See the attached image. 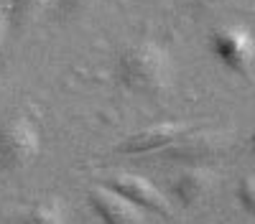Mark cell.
I'll return each mask as SVG.
<instances>
[{
	"instance_id": "1",
	"label": "cell",
	"mask_w": 255,
	"mask_h": 224,
	"mask_svg": "<svg viewBox=\"0 0 255 224\" xmlns=\"http://www.w3.org/2000/svg\"><path fill=\"white\" fill-rule=\"evenodd\" d=\"M115 79L128 92L158 97L171 89L176 79L174 59L166 46L153 38H140L128 44L115 59Z\"/></svg>"
},
{
	"instance_id": "2",
	"label": "cell",
	"mask_w": 255,
	"mask_h": 224,
	"mask_svg": "<svg viewBox=\"0 0 255 224\" xmlns=\"http://www.w3.org/2000/svg\"><path fill=\"white\" fill-rule=\"evenodd\" d=\"M41 150V135L36 125L23 117L13 115L0 120V171H20L36 160Z\"/></svg>"
},
{
	"instance_id": "3",
	"label": "cell",
	"mask_w": 255,
	"mask_h": 224,
	"mask_svg": "<svg viewBox=\"0 0 255 224\" xmlns=\"http://www.w3.org/2000/svg\"><path fill=\"white\" fill-rule=\"evenodd\" d=\"M209 49L215 59L232 74L248 76L255 67V38L245 26L227 23L215 28L209 36Z\"/></svg>"
},
{
	"instance_id": "4",
	"label": "cell",
	"mask_w": 255,
	"mask_h": 224,
	"mask_svg": "<svg viewBox=\"0 0 255 224\" xmlns=\"http://www.w3.org/2000/svg\"><path fill=\"white\" fill-rule=\"evenodd\" d=\"M105 186L115 189L118 194H123L128 201H133L143 212H153V214H161V217L171 214V201H168V196L138 173H115Z\"/></svg>"
},
{
	"instance_id": "5",
	"label": "cell",
	"mask_w": 255,
	"mask_h": 224,
	"mask_svg": "<svg viewBox=\"0 0 255 224\" xmlns=\"http://www.w3.org/2000/svg\"><path fill=\"white\" fill-rule=\"evenodd\" d=\"M87 201L102 224H145V212L105 183L90 191Z\"/></svg>"
},
{
	"instance_id": "6",
	"label": "cell",
	"mask_w": 255,
	"mask_h": 224,
	"mask_svg": "<svg viewBox=\"0 0 255 224\" xmlns=\"http://www.w3.org/2000/svg\"><path fill=\"white\" fill-rule=\"evenodd\" d=\"M189 133L186 122H156V125L145 128L135 135H130L125 143H120V153L125 155H140V153H153V150H166L174 146L179 138Z\"/></svg>"
},
{
	"instance_id": "7",
	"label": "cell",
	"mask_w": 255,
	"mask_h": 224,
	"mask_svg": "<svg viewBox=\"0 0 255 224\" xmlns=\"http://www.w3.org/2000/svg\"><path fill=\"white\" fill-rule=\"evenodd\" d=\"M215 186H217V173L209 166H191V168H184L171 181V194L181 207L189 209L204 201Z\"/></svg>"
},
{
	"instance_id": "8",
	"label": "cell",
	"mask_w": 255,
	"mask_h": 224,
	"mask_svg": "<svg viewBox=\"0 0 255 224\" xmlns=\"http://www.w3.org/2000/svg\"><path fill=\"white\" fill-rule=\"evenodd\" d=\"M227 148V135L225 133H199V135H184L179 138L174 146H168V155L194 163V166H202V163L212 155H217Z\"/></svg>"
},
{
	"instance_id": "9",
	"label": "cell",
	"mask_w": 255,
	"mask_h": 224,
	"mask_svg": "<svg viewBox=\"0 0 255 224\" xmlns=\"http://www.w3.org/2000/svg\"><path fill=\"white\" fill-rule=\"evenodd\" d=\"M13 224H69V217H67V207L64 201L51 196V199H38L23 212H18Z\"/></svg>"
},
{
	"instance_id": "10",
	"label": "cell",
	"mask_w": 255,
	"mask_h": 224,
	"mask_svg": "<svg viewBox=\"0 0 255 224\" xmlns=\"http://www.w3.org/2000/svg\"><path fill=\"white\" fill-rule=\"evenodd\" d=\"M49 3L51 0H10V5L5 8L10 28H15V31L28 28L31 23H36V20L44 15Z\"/></svg>"
},
{
	"instance_id": "11",
	"label": "cell",
	"mask_w": 255,
	"mask_h": 224,
	"mask_svg": "<svg viewBox=\"0 0 255 224\" xmlns=\"http://www.w3.org/2000/svg\"><path fill=\"white\" fill-rule=\"evenodd\" d=\"M235 196H238V204L243 207V212L250 214V217H255V176H245L238 183Z\"/></svg>"
},
{
	"instance_id": "12",
	"label": "cell",
	"mask_w": 255,
	"mask_h": 224,
	"mask_svg": "<svg viewBox=\"0 0 255 224\" xmlns=\"http://www.w3.org/2000/svg\"><path fill=\"white\" fill-rule=\"evenodd\" d=\"M102 0H59V13L64 18H77V15H84L95 10Z\"/></svg>"
},
{
	"instance_id": "13",
	"label": "cell",
	"mask_w": 255,
	"mask_h": 224,
	"mask_svg": "<svg viewBox=\"0 0 255 224\" xmlns=\"http://www.w3.org/2000/svg\"><path fill=\"white\" fill-rule=\"evenodd\" d=\"M8 31H10V23H8V13H5V8H0V46L5 44V36H8Z\"/></svg>"
},
{
	"instance_id": "14",
	"label": "cell",
	"mask_w": 255,
	"mask_h": 224,
	"mask_svg": "<svg viewBox=\"0 0 255 224\" xmlns=\"http://www.w3.org/2000/svg\"><path fill=\"white\" fill-rule=\"evenodd\" d=\"M191 3H197V5H212V3H217V0H191Z\"/></svg>"
},
{
	"instance_id": "15",
	"label": "cell",
	"mask_w": 255,
	"mask_h": 224,
	"mask_svg": "<svg viewBox=\"0 0 255 224\" xmlns=\"http://www.w3.org/2000/svg\"><path fill=\"white\" fill-rule=\"evenodd\" d=\"M250 146H253V150H255V133H253V138H250Z\"/></svg>"
}]
</instances>
